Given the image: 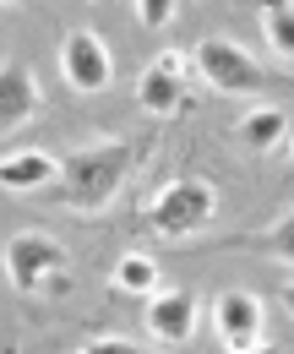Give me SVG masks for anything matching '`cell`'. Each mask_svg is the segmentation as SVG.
<instances>
[{"mask_svg":"<svg viewBox=\"0 0 294 354\" xmlns=\"http://www.w3.org/2000/svg\"><path fill=\"white\" fill-rule=\"evenodd\" d=\"M131 175V142H93L77 147L71 158H60V202L66 207H104Z\"/></svg>","mask_w":294,"mask_h":354,"instance_id":"1","label":"cell"},{"mask_svg":"<svg viewBox=\"0 0 294 354\" xmlns=\"http://www.w3.org/2000/svg\"><path fill=\"white\" fill-rule=\"evenodd\" d=\"M196 71H202L208 88H218V93H261L267 88V71H261L235 39H218V33L196 44Z\"/></svg>","mask_w":294,"mask_h":354,"instance_id":"3","label":"cell"},{"mask_svg":"<svg viewBox=\"0 0 294 354\" xmlns=\"http://www.w3.org/2000/svg\"><path fill=\"white\" fill-rule=\"evenodd\" d=\"M66 267V251H60V240H49V234H11V245H6V272H11V283L22 289V295H33L44 289L55 272Z\"/></svg>","mask_w":294,"mask_h":354,"instance_id":"4","label":"cell"},{"mask_svg":"<svg viewBox=\"0 0 294 354\" xmlns=\"http://www.w3.org/2000/svg\"><path fill=\"white\" fill-rule=\"evenodd\" d=\"M212 207H218V191L208 180H169L164 191L147 202V223L164 240H185V234H196V229L212 223Z\"/></svg>","mask_w":294,"mask_h":354,"instance_id":"2","label":"cell"},{"mask_svg":"<svg viewBox=\"0 0 294 354\" xmlns=\"http://www.w3.org/2000/svg\"><path fill=\"white\" fill-rule=\"evenodd\" d=\"M60 71H66V82L77 93H104L109 77H115L104 39L87 33V28H71V33H66V44H60Z\"/></svg>","mask_w":294,"mask_h":354,"instance_id":"5","label":"cell"},{"mask_svg":"<svg viewBox=\"0 0 294 354\" xmlns=\"http://www.w3.org/2000/svg\"><path fill=\"white\" fill-rule=\"evenodd\" d=\"M240 354H284L278 344H256V349H240Z\"/></svg>","mask_w":294,"mask_h":354,"instance_id":"18","label":"cell"},{"mask_svg":"<svg viewBox=\"0 0 294 354\" xmlns=\"http://www.w3.org/2000/svg\"><path fill=\"white\" fill-rule=\"evenodd\" d=\"M49 180H60V164L49 153H11V158H0V185L6 191H39Z\"/></svg>","mask_w":294,"mask_h":354,"instance_id":"10","label":"cell"},{"mask_svg":"<svg viewBox=\"0 0 294 354\" xmlns=\"http://www.w3.org/2000/svg\"><path fill=\"white\" fill-rule=\"evenodd\" d=\"M261 33H267V44L278 49V55H289V60H294V6H289V0L261 6Z\"/></svg>","mask_w":294,"mask_h":354,"instance_id":"13","label":"cell"},{"mask_svg":"<svg viewBox=\"0 0 294 354\" xmlns=\"http://www.w3.org/2000/svg\"><path fill=\"white\" fill-rule=\"evenodd\" d=\"M115 283H120L126 295H142V300H147V295H158V267L147 262V257H136V251H131V257L115 262Z\"/></svg>","mask_w":294,"mask_h":354,"instance_id":"12","label":"cell"},{"mask_svg":"<svg viewBox=\"0 0 294 354\" xmlns=\"http://www.w3.org/2000/svg\"><path fill=\"white\" fill-rule=\"evenodd\" d=\"M136 22H142V28H169V22H174V6H169V0H142V6H136Z\"/></svg>","mask_w":294,"mask_h":354,"instance_id":"14","label":"cell"},{"mask_svg":"<svg viewBox=\"0 0 294 354\" xmlns=\"http://www.w3.org/2000/svg\"><path fill=\"white\" fill-rule=\"evenodd\" d=\"M278 300H284V310L294 316V283H284V289H278Z\"/></svg>","mask_w":294,"mask_h":354,"instance_id":"17","label":"cell"},{"mask_svg":"<svg viewBox=\"0 0 294 354\" xmlns=\"http://www.w3.org/2000/svg\"><path fill=\"white\" fill-rule=\"evenodd\" d=\"M185 60L169 49V55H158L147 71H142V82H136V98H142V109L147 115H180L185 104H191V88H185Z\"/></svg>","mask_w":294,"mask_h":354,"instance_id":"6","label":"cell"},{"mask_svg":"<svg viewBox=\"0 0 294 354\" xmlns=\"http://www.w3.org/2000/svg\"><path fill=\"white\" fill-rule=\"evenodd\" d=\"M235 136H240L251 153H273V147L289 136V115H284V109H273V104H261V109H251V115L235 126Z\"/></svg>","mask_w":294,"mask_h":354,"instance_id":"11","label":"cell"},{"mask_svg":"<svg viewBox=\"0 0 294 354\" xmlns=\"http://www.w3.org/2000/svg\"><path fill=\"white\" fill-rule=\"evenodd\" d=\"M82 354H147V349H136V344H126V338H98V344H87Z\"/></svg>","mask_w":294,"mask_h":354,"instance_id":"16","label":"cell"},{"mask_svg":"<svg viewBox=\"0 0 294 354\" xmlns=\"http://www.w3.org/2000/svg\"><path fill=\"white\" fill-rule=\"evenodd\" d=\"M142 322H147V333L158 344H191V333H196V295L191 289H158V295H147Z\"/></svg>","mask_w":294,"mask_h":354,"instance_id":"7","label":"cell"},{"mask_svg":"<svg viewBox=\"0 0 294 354\" xmlns=\"http://www.w3.org/2000/svg\"><path fill=\"white\" fill-rule=\"evenodd\" d=\"M212 322H218V338L235 354L261 344V300L246 295V289H223V295L212 300Z\"/></svg>","mask_w":294,"mask_h":354,"instance_id":"8","label":"cell"},{"mask_svg":"<svg viewBox=\"0 0 294 354\" xmlns=\"http://www.w3.org/2000/svg\"><path fill=\"white\" fill-rule=\"evenodd\" d=\"M39 109V82L22 60H0V136H11L17 126H28Z\"/></svg>","mask_w":294,"mask_h":354,"instance_id":"9","label":"cell"},{"mask_svg":"<svg viewBox=\"0 0 294 354\" xmlns=\"http://www.w3.org/2000/svg\"><path fill=\"white\" fill-rule=\"evenodd\" d=\"M289 169H294V136H289Z\"/></svg>","mask_w":294,"mask_h":354,"instance_id":"19","label":"cell"},{"mask_svg":"<svg viewBox=\"0 0 294 354\" xmlns=\"http://www.w3.org/2000/svg\"><path fill=\"white\" fill-rule=\"evenodd\" d=\"M273 251H278L284 262H294V213H289V218H278V229H273Z\"/></svg>","mask_w":294,"mask_h":354,"instance_id":"15","label":"cell"}]
</instances>
